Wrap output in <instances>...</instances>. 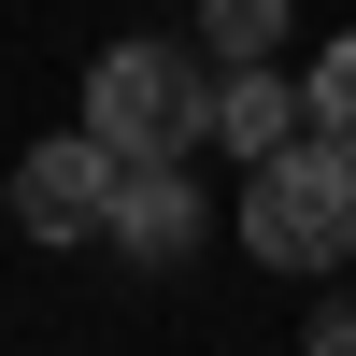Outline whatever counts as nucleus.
<instances>
[{
	"instance_id": "8",
	"label": "nucleus",
	"mask_w": 356,
	"mask_h": 356,
	"mask_svg": "<svg viewBox=\"0 0 356 356\" xmlns=\"http://www.w3.org/2000/svg\"><path fill=\"white\" fill-rule=\"evenodd\" d=\"M314 356H356V300H328V314H314Z\"/></svg>"
},
{
	"instance_id": "5",
	"label": "nucleus",
	"mask_w": 356,
	"mask_h": 356,
	"mask_svg": "<svg viewBox=\"0 0 356 356\" xmlns=\"http://www.w3.org/2000/svg\"><path fill=\"white\" fill-rule=\"evenodd\" d=\"M300 129H314V72H285V57H228V86H214V143H228V157H285Z\"/></svg>"
},
{
	"instance_id": "6",
	"label": "nucleus",
	"mask_w": 356,
	"mask_h": 356,
	"mask_svg": "<svg viewBox=\"0 0 356 356\" xmlns=\"http://www.w3.org/2000/svg\"><path fill=\"white\" fill-rule=\"evenodd\" d=\"M200 43L214 57H285V0H200Z\"/></svg>"
},
{
	"instance_id": "4",
	"label": "nucleus",
	"mask_w": 356,
	"mask_h": 356,
	"mask_svg": "<svg viewBox=\"0 0 356 356\" xmlns=\"http://www.w3.org/2000/svg\"><path fill=\"white\" fill-rule=\"evenodd\" d=\"M129 271H171V257L200 243V186H186V157H129L114 171V228H100Z\"/></svg>"
},
{
	"instance_id": "2",
	"label": "nucleus",
	"mask_w": 356,
	"mask_h": 356,
	"mask_svg": "<svg viewBox=\"0 0 356 356\" xmlns=\"http://www.w3.org/2000/svg\"><path fill=\"white\" fill-rule=\"evenodd\" d=\"M243 243L271 257V271H342L356 257V143L300 129L285 157L243 171Z\"/></svg>"
},
{
	"instance_id": "3",
	"label": "nucleus",
	"mask_w": 356,
	"mask_h": 356,
	"mask_svg": "<svg viewBox=\"0 0 356 356\" xmlns=\"http://www.w3.org/2000/svg\"><path fill=\"white\" fill-rule=\"evenodd\" d=\"M114 171H129V157H114L100 129L29 143V157H15V228H29V243H100V228H114Z\"/></svg>"
},
{
	"instance_id": "7",
	"label": "nucleus",
	"mask_w": 356,
	"mask_h": 356,
	"mask_svg": "<svg viewBox=\"0 0 356 356\" xmlns=\"http://www.w3.org/2000/svg\"><path fill=\"white\" fill-rule=\"evenodd\" d=\"M314 129H328V143H356V43H328V57H314Z\"/></svg>"
},
{
	"instance_id": "1",
	"label": "nucleus",
	"mask_w": 356,
	"mask_h": 356,
	"mask_svg": "<svg viewBox=\"0 0 356 356\" xmlns=\"http://www.w3.org/2000/svg\"><path fill=\"white\" fill-rule=\"evenodd\" d=\"M214 86H228V57L200 43H100V72H86V129L114 143V157H186L200 129H214Z\"/></svg>"
}]
</instances>
